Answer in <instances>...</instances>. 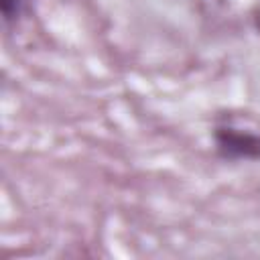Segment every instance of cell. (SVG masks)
<instances>
[{"mask_svg":"<svg viewBox=\"0 0 260 260\" xmlns=\"http://www.w3.org/2000/svg\"><path fill=\"white\" fill-rule=\"evenodd\" d=\"M215 142L221 154L232 158H258L260 156V136L238 132L234 128H219L215 132Z\"/></svg>","mask_w":260,"mask_h":260,"instance_id":"1","label":"cell"},{"mask_svg":"<svg viewBox=\"0 0 260 260\" xmlns=\"http://www.w3.org/2000/svg\"><path fill=\"white\" fill-rule=\"evenodd\" d=\"M16 8H18V2L16 0H2V12H4L6 18H10L16 12Z\"/></svg>","mask_w":260,"mask_h":260,"instance_id":"2","label":"cell"}]
</instances>
